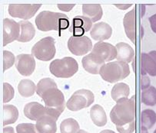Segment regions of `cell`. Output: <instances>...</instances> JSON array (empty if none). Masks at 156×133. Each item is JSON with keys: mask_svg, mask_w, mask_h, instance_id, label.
<instances>
[{"mask_svg": "<svg viewBox=\"0 0 156 133\" xmlns=\"http://www.w3.org/2000/svg\"><path fill=\"white\" fill-rule=\"evenodd\" d=\"M36 93L42 97L47 112L58 119L66 108L65 96L52 79L43 78L38 83Z\"/></svg>", "mask_w": 156, "mask_h": 133, "instance_id": "1", "label": "cell"}, {"mask_svg": "<svg viewBox=\"0 0 156 133\" xmlns=\"http://www.w3.org/2000/svg\"><path fill=\"white\" fill-rule=\"evenodd\" d=\"M135 96L131 99L123 98L116 102L110 112L111 120L116 126H122L134 122L135 119Z\"/></svg>", "mask_w": 156, "mask_h": 133, "instance_id": "2", "label": "cell"}, {"mask_svg": "<svg viewBox=\"0 0 156 133\" xmlns=\"http://www.w3.org/2000/svg\"><path fill=\"white\" fill-rule=\"evenodd\" d=\"M35 22L41 32L62 31L69 26V21L66 15L50 11H43L39 13Z\"/></svg>", "mask_w": 156, "mask_h": 133, "instance_id": "3", "label": "cell"}, {"mask_svg": "<svg viewBox=\"0 0 156 133\" xmlns=\"http://www.w3.org/2000/svg\"><path fill=\"white\" fill-rule=\"evenodd\" d=\"M99 74L105 81L113 84L126 78L130 74V68L127 63L113 61L104 64Z\"/></svg>", "mask_w": 156, "mask_h": 133, "instance_id": "4", "label": "cell"}, {"mask_svg": "<svg viewBox=\"0 0 156 133\" xmlns=\"http://www.w3.org/2000/svg\"><path fill=\"white\" fill-rule=\"evenodd\" d=\"M79 70V64L76 59L66 57L62 59L52 61L49 65V71L52 75L58 78H69L74 76Z\"/></svg>", "mask_w": 156, "mask_h": 133, "instance_id": "5", "label": "cell"}, {"mask_svg": "<svg viewBox=\"0 0 156 133\" xmlns=\"http://www.w3.org/2000/svg\"><path fill=\"white\" fill-rule=\"evenodd\" d=\"M95 101L93 93L89 90L81 89L75 92L66 103V106L70 111L77 112L89 107Z\"/></svg>", "mask_w": 156, "mask_h": 133, "instance_id": "6", "label": "cell"}, {"mask_svg": "<svg viewBox=\"0 0 156 133\" xmlns=\"http://www.w3.org/2000/svg\"><path fill=\"white\" fill-rule=\"evenodd\" d=\"M55 41L52 37L41 39L32 48V55L42 61H48L55 57L56 53Z\"/></svg>", "mask_w": 156, "mask_h": 133, "instance_id": "7", "label": "cell"}, {"mask_svg": "<svg viewBox=\"0 0 156 133\" xmlns=\"http://www.w3.org/2000/svg\"><path fill=\"white\" fill-rule=\"evenodd\" d=\"M67 45L70 52L76 56L87 55L93 48L92 41L87 36H72Z\"/></svg>", "mask_w": 156, "mask_h": 133, "instance_id": "8", "label": "cell"}, {"mask_svg": "<svg viewBox=\"0 0 156 133\" xmlns=\"http://www.w3.org/2000/svg\"><path fill=\"white\" fill-rule=\"evenodd\" d=\"M41 6V4H10L9 14L13 18H22L26 21L33 17Z\"/></svg>", "mask_w": 156, "mask_h": 133, "instance_id": "9", "label": "cell"}, {"mask_svg": "<svg viewBox=\"0 0 156 133\" xmlns=\"http://www.w3.org/2000/svg\"><path fill=\"white\" fill-rule=\"evenodd\" d=\"M16 68L21 75H32L36 68V61L32 55L21 54L16 56Z\"/></svg>", "mask_w": 156, "mask_h": 133, "instance_id": "10", "label": "cell"}, {"mask_svg": "<svg viewBox=\"0 0 156 133\" xmlns=\"http://www.w3.org/2000/svg\"><path fill=\"white\" fill-rule=\"evenodd\" d=\"M20 23L13 19L4 18L3 19V45L6 46L14 41H17L20 38Z\"/></svg>", "mask_w": 156, "mask_h": 133, "instance_id": "11", "label": "cell"}, {"mask_svg": "<svg viewBox=\"0 0 156 133\" xmlns=\"http://www.w3.org/2000/svg\"><path fill=\"white\" fill-rule=\"evenodd\" d=\"M92 53L98 55L105 62L113 61L117 56V50L115 46L107 42H99L94 45Z\"/></svg>", "mask_w": 156, "mask_h": 133, "instance_id": "12", "label": "cell"}, {"mask_svg": "<svg viewBox=\"0 0 156 133\" xmlns=\"http://www.w3.org/2000/svg\"><path fill=\"white\" fill-rule=\"evenodd\" d=\"M82 63L84 69L92 74H99L101 68L105 64L104 60L92 52L82 58Z\"/></svg>", "mask_w": 156, "mask_h": 133, "instance_id": "13", "label": "cell"}, {"mask_svg": "<svg viewBox=\"0 0 156 133\" xmlns=\"http://www.w3.org/2000/svg\"><path fill=\"white\" fill-rule=\"evenodd\" d=\"M92 21L83 15L76 16L73 18V25L70 27V32H73V36H83L85 32H88L92 28Z\"/></svg>", "mask_w": 156, "mask_h": 133, "instance_id": "14", "label": "cell"}, {"mask_svg": "<svg viewBox=\"0 0 156 133\" xmlns=\"http://www.w3.org/2000/svg\"><path fill=\"white\" fill-rule=\"evenodd\" d=\"M112 35V28L106 22H98L94 24L92 30L90 31V35L93 40L102 42L110 38Z\"/></svg>", "mask_w": 156, "mask_h": 133, "instance_id": "15", "label": "cell"}, {"mask_svg": "<svg viewBox=\"0 0 156 133\" xmlns=\"http://www.w3.org/2000/svg\"><path fill=\"white\" fill-rule=\"evenodd\" d=\"M125 32L127 37L132 41V43H135L136 38V12L135 8L126 13L123 19Z\"/></svg>", "mask_w": 156, "mask_h": 133, "instance_id": "16", "label": "cell"}, {"mask_svg": "<svg viewBox=\"0 0 156 133\" xmlns=\"http://www.w3.org/2000/svg\"><path fill=\"white\" fill-rule=\"evenodd\" d=\"M57 118L49 114H45L36 121V128L39 133H55L57 131Z\"/></svg>", "mask_w": 156, "mask_h": 133, "instance_id": "17", "label": "cell"}, {"mask_svg": "<svg viewBox=\"0 0 156 133\" xmlns=\"http://www.w3.org/2000/svg\"><path fill=\"white\" fill-rule=\"evenodd\" d=\"M25 115L28 119L33 121H37L39 118L48 114L45 106H42L37 102H31L27 103L24 107Z\"/></svg>", "mask_w": 156, "mask_h": 133, "instance_id": "18", "label": "cell"}, {"mask_svg": "<svg viewBox=\"0 0 156 133\" xmlns=\"http://www.w3.org/2000/svg\"><path fill=\"white\" fill-rule=\"evenodd\" d=\"M117 50L116 59L119 61L125 63H130L135 56L133 48L125 42H119L115 45Z\"/></svg>", "mask_w": 156, "mask_h": 133, "instance_id": "19", "label": "cell"}, {"mask_svg": "<svg viewBox=\"0 0 156 133\" xmlns=\"http://www.w3.org/2000/svg\"><path fill=\"white\" fill-rule=\"evenodd\" d=\"M141 74L142 76L146 74L156 77V62L148 54L141 55Z\"/></svg>", "mask_w": 156, "mask_h": 133, "instance_id": "20", "label": "cell"}, {"mask_svg": "<svg viewBox=\"0 0 156 133\" xmlns=\"http://www.w3.org/2000/svg\"><path fill=\"white\" fill-rule=\"evenodd\" d=\"M83 16L90 18L92 22L99 21L102 17V8L98 4H84L82 5Z\"/></svg>", "mask_w": 156, "mask_h": 133, "instance_id": "21", "label": "cell"}, {"mask_svg": "<svg viewBox=\"0 0 156 133\" xmlns=\"http://www.w3.org/2000/svg\"><path fill=\"white\" fill-rule=\"evenodd\" d=\"M90 117L95 125L102 127L106 125L107 116L105 111L100 105H94L90 109Z\"/></svg>", "mask_w": 156, "mask_h": 133, "instance_id": "22", "label": "cell"}, {"mask_svg": "<svg viewBox=\"0 0 156 133\" xmlns=\"http://www.w3.org/2000/svg\"><path fill=\"white\" fill-rule=\"evenodd\" d=\"M19 23L21 27V34L17 41L20 42H29L32 41L36 34L33 25L29 21H21Z\"/></svg>", "mask_w": 156, "mask_h": 133, "instance_id": "23", "label": "cell"}, {"mask_svg": "<svg viewBox=\"0 0 156 133\" xmlns=\"http://www.w3.org/2000/svg\"><path fill=\"white\" fill-rule=\"evenodd\" d=\"M37 86L31 80L24 79L20 82L18 85V90L20 94L23 97H30L36 92Z\"/></svg>", "mask_w": 156, "mask_h": 133, "instance_id": "24", "label": "cell"}, {"mask_svg": "<svg viewBox=\"0 0 156 133\" xmlns=\"http://www.w3.org/2000/svg\"><path fill=\"white\" fill-rule=\"evenodd\" d=\"M130 93V88L128 84L125 83H118L113 87L111 91V96L115 102L123 98H128Z\"/></svg>", "mask_w": 156, "mask_h": 133, "instance_id": "25", "label": "cell"}, {"mask_svg": "<svg viewBox=\"0 0 156 133\" xmlns=\"http://www.w3.org/2000/svg\"><path fill=\"white\" fill-rule=\"evenodd\" d=\"M3 125L13 124L19 118L18 109L13 105H5L3 106Z\"/></svg>", "mask_w": 156, "mask_h": 133, "instance_id": "26", "label": "cell"}, {"mask_svg": "<svg viewBox=\"0 0 156 133\" xmlns=\"http://www.w3.org/2000/svg\"><path fill=\"white\" fill-rule=\"evenodd\" d=\"M141 123L142 126L147 129L152 128L156 123V112L152 109H145L141 114Z\"/></svg>", "mask_w": 156, "mask_h": 133, "instance_id": "27", "label": "cell"}, {"mask_svg": "<svg viewBox=\"0 0 156 133\" xmlns=\"http://www.w3.org/2000/svg\"><path fill=\"white\" fill-rule=\"evenodd\" d=\"M80 130V126L76 119L73 118L64 119L60 124L61 133H78Z\"/></svg>", "mask_w": 156, "mask_h": 133, "instance_id": "28", "label": "cell"}, {"mask_svg": "<svg viewBox=\"0 0 156 133\" xmlns=\"http://www.w3.org/2000/svg\"><path fill=\"white\" fill-rule=\"evenodd\" d=\"M142 102L146 106H153L156 105V88L153 86L143 90L142 93Z\"/></svg>", "mask_w": 156, "mask_h": 133, "instance_id": "29", "label": "cell"}, {"mask_svg": "<svg viewBox=\"0 0 156 133\" xmlns=\"http://www.w3.org/2000/svg\"><path fill=\"white\" fill-rule=\"evenodd\" d=\"M17 133H39L36 125L32 123H21L16 126Z\"/></svg>", "mask_w": 156, "mask_h": 133, "instance_id": "30", "label": "cell"}, {"mask_svg": "<svg viewBox=\"0 0 156 133\" xmlns=\"http://www.w3.org/2000/svg\"><path fill=\"white\" fill-rule=\"evenodd\" d=\"M16 59L14 55L9 51H4L3 52V71L9 69L12 67L13 64H16Z\"/></svg>", "mask_w": 156, "mask_h": 133, "instance_id": "31", "label": "cell"}, {"mask_svg": "<svg viewBox=\"0 0 156 133\" xmlns=\"http://www.w3.org/2000/svg\"><path fill=\"white\" fill-rule=\"evenodd\" d=\"M15 91L13 87L8 83L3 84V103H9L13 99Z\"/></svg>", "mask_w": 156, "mask_h": 133, "instance_id": "32", "label": "cell"}, {"mask_svg": "<svg viewBox=\"0 0 156 133\" xmlns=\"http://www.w3.org/2000/svg\"><path fill=\"white\" fill-rule=\"evenodd\" d=\"M116 128L119 133H132L135 129V122L134 121L122 126H116Z\"/></svg>", "mask_w": 156, "mask_h": 133, "instance_id": "33", "label": "cell"}, {"mask_svg": "<svg viewBox=\"0 0 156 133\" xmlns=\"http://www.w3.org/2000/svg\"><path fill=\"white\" fill-rule=\"evenodd\" d=\"M150 84H151V81H150L149 77L147 76H142L141 78V89L143 90H146L148 87H151Z\"/></svg>", "mask_w": 156, "mask_h": 133, "instance_id": "34", "label": "cell"}, {"mask_svg": "<svg viewBox=\"0 0 156 133\" xmlns=\"http://www.w3.org/2000/svg\"><path fill=\"white\" fill-rule=\"evenodd\" d=\"M58 9H60L61 11L63 12H69L71 11L73 8L75 7L74 4H71V5H69V4H64V5H62V4H58L57 5Z\"/></svg>", "mask_w": 156, "mask_h": 133, "instance_id": "35", "label": "cell"}, {"mask_svg": "<svg viewBox=\"0 0 156 133\" xmlns=\"http://www.w3.org/2000/svg\"><path fill=\"white\" fill-rule=\"evenodd\" d=\"M148 20H149L151 30H152L153 32L156 33V14L151 15Z\"/></svg>", "mask_w": 156, "mask_h": 133, "instance_id": "36", "label": "cell"}, {"mask_svg": "<svg viewBox=\"0 0 156 133\" xmlns=\"http://www.w3.org/2000/svg\"><path fill=\"white\" fill-rule=\"evenodd\" d=\"M3 133H15L12 127H4Z\"/></svg>", "mask_w": 156, "mask_h": 133, "instance_id": "37", "label": "cell"}, {"mask_svg": "<svg viewBox=\"0 0 156 133\" xmlns=\"http://www.w3.org/2000/svg\"><path fill=\"white\" fill-rule=\"evenodd\" d=\"M115 5L117 8H120V9H127V8H129V7H130L132 5H130V4H128V5Z\"/></svg>", "mask_w": 156, "mask_h": 133, "instance_id": "38", "label": "cell"}, {"mask_svg": "<svg viewBox=\"0 0 156 133\" xmlns=\"http://www.w3.org/2000/svg\"><path fill=\"white\" fill-rule=\"evenodd\" d=\"M148 55H149L156 62V51H151V52H150L149 53H148Z\"/></svg>", "mask_w": 156, "mask_h": 133, "instance_id": "39", "label": "cell"}, {"mask_svg": "<svg viewBox=\"0 0 156 133\" xmlns=\"http://www.w3.org/2000/svg\"><path fill=\"white\" fill-rule=\"evenodd\" d=\"M100 133H115V132L113 131H112V130L105 129V130H103V131H101Z\"/></svg>", "mask_w": 156, "mask_h": 133, "instance_id": "40", "label": "cell"}, {"mask_svg": "<svg viewBox=\"0 0 156 133\" xmlns=\"http://www.w3.org/2000/svg\"><path fill=\"white\" fill-rule=\"evenodd\" d=\"M141 133H148V129L146 128H145V127L142 126V128H141Z\"/></svg>", "mask_w": 156, "mask_h": 133, "instance_id": "41", "label": "cell"}, {"mask_svg": "<svg viewBox=\"0 0 156 133\" xmlns=\"http://www.w3.org/2000/svg\"><path fill=\"white\" fill-rule=\"evenodd\" d=\"M78 133H89L88 131H85V130H82V129H80L79 130V131Z\"/></svg>", "mask_w": 156, "mask_h": 133, "instance_id": "42", "label": "cell"}, {"mask_svg": "<svg viewBox=\"0 0 156 133\" xmlns=\"http://www.w3.org/2000/svg\"><path fill=\"white\" fill-rule=\"evenodd\" d=\"M153 133H156V129L154 130V132H153Z\"/></svg>", "mask_w": 156, "mask_h": 133, "instance_id": "43", "label": "cell"}]
</instances>
